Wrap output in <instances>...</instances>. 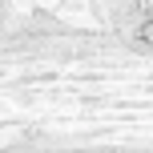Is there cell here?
I'll use <instances>...</instances> for the list:
<instances>
[{
	"label": "cell",
	"instance_id": "cell-1",
	"mask_svg": "<svg viewBox=\"0 0 153 153\" xmlns=\"http://www.w3.org/2000/svg\"><path fill=\"white\" fill-rule=\"evenodd\" d=\"M141 40H145V45H153V16L141 24Z\"/></svg>",
	"mask_w": 153,
	"mask_h": 153
}]
</instances>
